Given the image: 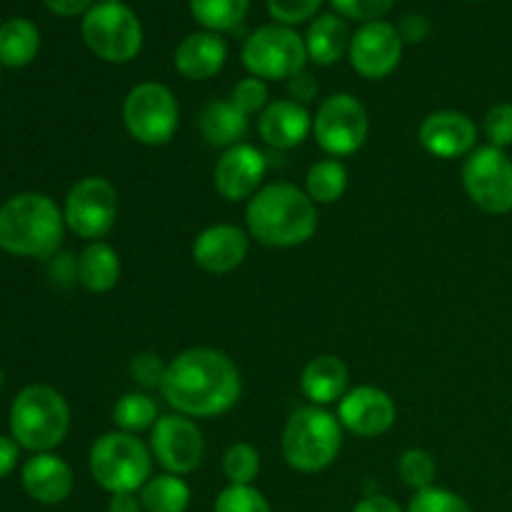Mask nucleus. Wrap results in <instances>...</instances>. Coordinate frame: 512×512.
Listing matches in <instances>:
<instances>
[{
  "instance_id": "nucleus-15",
  "label": "nucleus",
  "mask_w": 512,
  "mask_h": 512,
  "mask_svg": "<svg viewBox=\"0 0 512 512\" xmlns=\"http://www.w3.org/2000/svg\"><path fill=\"white\" fill-rule=\"evenodd\" d=\"M395 415L398 410L393 398L373 385L348 390L338 403L340 425L358 438H378L388 433L395 423Z\"/></svg>"
},
{
  "instance_id": "nucleus-7",
  "label": "nucleus",
  "mask_w": 512,
  "mask_h": 512,
  "mask_svg": "<svg viewBox=\"0 0 512 512\" xmlns=\"http://www.w3.org/2000/svg\"><path fill=\"white\" fill-rule=\"evenodd\" d=\"M83 40L100 60L128 63L143 48V28L128 5L103 0L85 13Z\"/></svg>"
},
{
  "instance_id": "nucleus-2",
  "label": "nucleus",
  "mask_w": 512,
  "mask_h": 512,
  "mask_svg": "<svg viewBox=\"0 0 512 512\" xmlns=\"http://www.w3.org/2000/svg\"><path fill=\"white\" fill-rule=\"evenodd\" d=\"M245 223L258 243L268 248H295L313 238L318 210L298 185L273 183L250 198Z\"/></svg>"
},
{
  "instance_id": "nucleus-31",
  "label": "nucleus",
  "mask_w": 512,
  "mask_h": 512,
  "mask_svg": "<svg viewBox=\"0 0 512 512\" xmlns=\"http://www.w3.org/2000/svg\"><path fill=\"white\" fill-rule=\"evenodd\" d=\"M398 473L408 488H413L415 493H420V490L433 488L435 475H438V465H435L433 455H430L428 450L410 448L400 455Z\"/></svg>"
},
{
  "instance_id": "nucleus-29",
  "label": "nucleus",
  "mask_w": 512,
  "mask_h": 512,
  "mask_svg": "<svg viewBox=\"0 0 512 512\" xmlns=\"http://www.w3.org/2000/svg\"><path fill=\"white\" fill-rule=\"evenodd\" d=\"M250 0H190V13L210 33L235 30L245 20Z\"/></svg>"
},
{
  "instance_id": "nucleus-35",
  "label": "nucleus",
  "mask_w": 512,
  "mask_h": 512,
  "mask_svg": "<svg viewBox=\"0 0 512 512\" xmlns=\"http://www.w3.org/2000/svg\"><path fill=\"white\" fill-rule=\"evenodd\" d=\"M230 103L240 110L243 115L263 113L268 108V85L260 78H245L233 88V100Z\"/></svg>"
},
{
  "instance_id": "nucleus-32",
  "label": "nucleus",
  "mask_w": 512,
  "mask_h": 512,
  "mask_svg": "<svg viewBox=\"0 0 512 512\" xmlns=\"http://www.w3.org/2000/svg\"><path fill=\"white\" fill-rule=\"evenodd\" d=\"M223 473L230 485H253L260 473V453L250 443H235L223 455Z\"/></svg>"
},
{
  "instance_id": "nucleus-41",
  "label": "nucleus",
  "mask_w": 512,
  "mask_h": 512,
  "mask_svg": "<svg viewBox=\"0 0 512 512\" xmlns=\"http://www.w3.org/2000/svg\"><path fill=\"white\" fill-rule=\"evenodd\" d=\"M288 90L295 100V103H310V100L315 98V93H318V83L313 80V75L305 73V70H300L298 75H293V78L288 80Z\"/></svg>"
},
{
  "instance_id": "nucleus-25",
  "label": "nucleus",
  "mask_w": 512,
  "mask_h": 512,
  "mask_svg": "<svg viewBox=\"0 0 512 512\" xmlns=\"http://www.w3.org/2000/svg\"><path fill=\"white\" fill-rule=\"evenodd\" d=\"M308 58L318 65H333L350 50V33L343 18L325 13L310 23L305 35Z\"/></svg>"
},
{
  "instance_id": "nucleus-44",
  "label": "nucleus",
  "mask_w": 512,
  "mask_h": 512,
  "mask_svg": "<svg viewBox=\"0 0 512 512\" xmlns=\"http://www.w3.org/2000/svg\"><path fill=\"white\" fill-rule=\"evenodd\" d=\"M43 3L48 5L53 13L65 15V18H70V15L88 13V10L93 8V0H43Z\"/></svg>"
},
{
  "instance_id": "nucleus-1",
  "label": "nucleus",
  "mask_w": 512,
  "mask_h": 512,
  "mask_svg": "<svg viewBox=\"0 0 512 512\" xmlns=\"http://www.w3.org/2000/svg\"><path fill=\"white\" fill-rule=\"evenodd\" d=\"M160 393L165 403L185 418H215L238 403L243 380L225 353L190 348L170 360Z\"/></svg>"
},
{
  "instance_id": "nucleus-40",
  "label": "nucleus",
  "mask_w": 512,
  "mask_h": 512,
  "mask_svg": "<svg viewBox=\"0 0 512 512\" xmlns=\"http://www.w3.org/2000/svg\"><path fill=\"white\" fill-rule=\"evenodd\" d=\"M398 33L405 43H423L430 33V20L420 13H410L400 20Z\"/></svg>"
},
{
  "instance_id": "nucleus-21",
  "label": "nucleus",
  "mask_w": 512,
  "mask_h": 512,
  "mask_svg": "<svg viewBox=\"0 0 512 512\" xmlns=\"http://www.w3.org/2000/svg\"><path fill=\"white\" fill-rule=\"evenodd\" d=\"M228 45L218 33H190L175 50V68L188 80H208L223 70Z\"/></svg>"
},
{
  "instance_id": "nucleus-33",
  "label": "nucleus",
  "mask_w": 512,
  "mask_h": 512,
  "mask_svg": "<svg viewBox=\"0 0 512 512\" xmlns=\"http://www.w3.org/2000/svg\"><path fill=\"white\" fill-rule=\"evenodd\" d=\"M215 512H270V505L253 485H228L215 500Z\"/></svg>"
},
{
  "instance_id": "nucleus-28",
  "label": "nucleus",
  "mask_w": 512,
  "mask_h": 512,
  "mask_svg": "<svg viewBox=\"0 0 512 512\" xmlns=\"http://www.w3.org/2000/svg\"><path fill=\"white\" fill-rule=\"evenodd\" d=\"M348 188V170L340 160H318L305 175V193L315 205H330L343 198Z\"/></svg>"
},
{
  "instance_id": "nucleus-30",
  "label": "nucleus",
  "mask_w": 512,
  "mask_h": 512,
  "mask_svg": "<svg viewBox=\"0 0 512 512\" xmlns=\"http://www.w3.org/2000/svg\"><path fill=\"white\" fill-rule=\"evenodd\" d=\"M158 405L143 393H128L115 403L113 408V423L118 425V430L130 435H138L143 430H153V425L158 423Z\"/></svg>"
},
{
  "instance_id": "nucleus-23",
  "label": "nucleus",
  "mask_w": 512,
  "mask_h": 512,
  "mask_svg": "<svg viewBox=\"0 0 512 512\" xmlns=\"http://www.w3.org/2000/svg\"><path fill=\"white\" fill-rule=\"evenodd\" d=\"M198 128L205 143L228 150L243 143L248 133V115L240 113L230 100H213L200 110Z\"/></svg>"
},
{
  "instance_id": "nucleus-4",
  "label": "nucleus",
  "mask_w": 512,
  "mask_h": 512,
  "mask_svg": "<svg viewBox=\"0 0 512 512\" xmlns=\"http://www.w3.org/2000/svg\"><path fill=\"white\" fill-rule=\"evenodd\" d=\"M70 408L50 385H28L10 405V433L30 453H50L65 440Z\"/></svg>"
},
{
  "instance_id": "nucleus-39",
  "label": "nucleus",
  "mask_w": 512,
  "mask_h": 512,
  "mask_svg": "<svg viewBox=\"0 0 512 512\" xmlns=\"http://www.w3.org/2000/svg\"><path fill=\"white\" fill-rule=\"evenodd\" d=\"M168 365L153 353H140L130 360V378L143 388H160Z\"/></svg>"
},
{
  "instance_id": "nucleus-46",
  "label": "nucleus",
  "mask_w": 512,
  "mask_h": 512,
  "mask_svg": "<svg viewBox=\"0 0 512 512\" xmlns=\"http://www.w3.org/2000/svg\"><path fill=\"white\" fill-rule=\"evenodd\" d=\"M3 383H5V375H3V370H0V388H3Z\"/></svg>"
},
{
  "instance_id": "nucleus-10",
  "label": "nucleus",
  "mask_w": 512,
  "mask_h": 512,
  "mask_svg": "<svg viewBox=\"0 0 512 512\" xmlns=\"http://www.w3.org/2000/svg\"><path fill=\"white\" fill-rule=\"evenodd\" d=\"M468 198L483 213L505 215L512 210V160L495 145L475 148L463 163Z\"/></svg>"
},
{
  "instance_id": "nucleus-17",
  "label": "nucleus",
  "mask_w": 512,
  "mask_h": 512,
  "mask_svg": "<svg viewBox=\"0 0 512 512\" xmlns=\"http://www.w3.org/2000/svg\"><path fill=\"white\" fill-rule=\"evenodd\" d=\"M418 138L430 155L453 160L473 153L478 128L468 115L458 110H435L420 123Z\"/></svg>"
},
{
  "instance_id": "nucleus-37",
  "label": "nucleus",
  "mask_w": 512,
  "mask_h": 512,
  "mask_svg": "<svg viewBox=\"0 0 512 512\" xmlns=\"http://www.w3.org/2000/svg\"><path fill=\"white\" fill-rule=\"evenodd\" d=\"M323 0H268V10L280 25H298L318 13Z\"/></svg>"
},
{
  "instance_id": "nucleus-36",
  "label": "nucleus",
  "mask_w": 512,
  "mask_h": 512,
  "mask_svg": "<svg viewBox=\"0 0 512 512\" xmlns=\"http://www.w3.org/2000/svg\"><path fill=\"white\" fill-rule=\"evenodd\" d=\"M485 135H488L490 145L495 148H508L512 145V105L498 103L488 110L485 115Z\"/></svg>"
},
{
  "instance_id": "nucleus-14",
  "label": "nucleus",
  "mask_w": 512,
  "mask_h": 512,
  "mask_svg": "<svg viewBox=\"0 0 512 512\" xmlns=\"http://www.w3.org/2000/svg\"><path fill=\"white\" fill-rule=\"evenodd\" d=\"M350 65L358 75L368 80L385 78L393 73L403 55V38L398 28L385 20L365 23L358 33L350 38Z\"/></svg>"
},
{
  "instance_id": "nucleus-6",
  "label": "nucleus",
  "mask_w": 512,
  "mask_h": 512,
  "mask_svg": "<svg viewBox=\"0 0 512 512\" xmlns=\"http://www.w3.org/2000/svg\"><path fill=\"white\" fill-rule=\"evenodd\" d=\"M90 473L110 495L135 493L153 478V453L138 435L105 433L90 450Z\"/></svg>"
},
{
  "instance_id": "nucleus-27",
  "label": "nucleus",
  "mask_w": 512,
  "mask_h": 512,
  "mask_svg": "<svg viewBox=\"0 0 512 512\" xmlns=\"http://www.w3.org/2000/svg\"><path fill=\"white\" fill-rule=\"evenodd\" d=\"M138 498L145 512H185L190 505V488L180 475L163 473L150 478L140 488Z\"/></svg>"
},
{
  "instance_id": "nucleus-43",
  "label": "nucleus",
  "mask_w": 512,
  "mask_h": 512,
  "mask_svg": "<svg viewBox=\"0 0 512 512\" xmlns=\"http://www.w3.org/2000/svg\"><path fill=\"white\" fill-rule=\"evenodd\" d=\"M353 512H403V510H400V505L395 503L393 498H388V495H368V498L360 500V503L355 505Z\"/></svg>"
},
{
  "instance_id": "nucleus-42",
  "label": "nucleus",
  "mask_w": 512,
  "mask_h": 512,
  "mask_svg": "<svg viewBox=\"0 0 512 512\" xmlns=\"http://www.w3.org/2000/svg\"><path fill=\"white\" fill-rule=\"evenodd\" d=\"M18 448L13 438H5L0 435V478H5L8 473H13V468L18 465Z\"/></svg>"
},
{
  "instance_id": "nucleus-18",
  "label": "nucleus",
  "mask_w": 512,
  "mask_h": 512,
  "mask_svg": "<svg viewBox=\"0 0 512 512\" xmlns=\"http://www.w3.org/2000/svg\"><path fill=\"white\" fill-rule=\"evenodd\" d=\"M248 235L235 225H210L195 238L193 260L210 275L233 273L248 258Z\"/></svg>"
},
{
  "instance_id": "nucleus-12",
  "label": "nucleus",
  "mask_w": 512,
  "mask_h": 512,
  "mask_svg": "<svg viewBox=\"0 0 512 512\" xmlns=\"http://www.w3.org/2000/svg\"><path fill=\"white\" fill-rule=\"evenodd\" d=\"M63 218L78 238L90 240V243L108 235L118 218V193L113 183L95 175L75 183L65 198Z\"/></svg>"
},
{
  "instance_id": "nucleus-24",
  "label": "nucleus",
  "mask_w": 512,
  "mask_h": 512,
  "mask_svg": "<svg viewBox=\"0 0 512 512\" xmlns=\"http://www.w3.org/2000/svg\"><path fill=\"white\" fill-rule=\"evenodd\" d=\"M75 278L90 293H110L120 280L118 253L103 240H95L80 253L75 263Z\"/></svg>"
},
{
  "instance_id": "nucleus-19",
  "label": "nucleus",
  "mask_w": 512,
  "mask_h": 512,
  "mask_svg": "<svg viewBox=\"0 0 512 512\" xmlns=\"http://www.w3.org/2000/svg\"><path fill=\"white\" fill-rule=\"evenodd\" d=\"M258 133L273 148L290 150L313 133V118L308 108L295 100H275L260 113Z\"/></svg>"
},
{
  "instance_id": "nucleus-3",
  "label": "nucleus",
  "mask_w": 512,
  "mask_h": 512,
  "mask_svg": "<svg viewBox=\"0 0 512 512\" xmlns=\"http://www.w3.org/2000/svg\"><path fill=\"white\" fill-rule=\"evenodd\" d=\"M65 218L53 198L20 193L0 205V248L20 258H50L63 243Z\"/></svg>"
},
{
  "instance_id": "nucleus-22",
  "label": "nucleus",
  "mask_w": 512,
  "mask_h": 512,
  "mask_svg": "<svg viewBox=\"0 0 512 512\" xmlns=\"http://www.w3.org/2000/svg\"><path fill=\"white\" fill-rule=\"evenodd\" d=\"M300 388L305 398L318 408L340 403V398L348 393V365L335 355H318L305 365L300 375Z\"/></svg>"
},
{
  "instance_id": "nucleus-38",
  "label": "nucleus",
  "mask_w": 512,
  "mask_h": 512,
  "mask_svg": "<svg viewBox=\"0 0 512 512\" xmlns=\"http://www.w3.org/2000/svg\"><path fill=\"white\" fill-rule=\"evenodd\" d=\"M330 3L345 18L360 20V23H373V20L383 18L393 8L395 0H330Z\"/></svg>"
},
{
  "instance_id": "nucleus-8",
  "label": "nucleus",
  "mask_w": 512,
  "mask_h": 512,
  "mask_svg": "<svg viewBox=\"0 0 512 512\" xmlns=\"http://www.w3.org/2000/svg\"><path fill=\"white\" fill-rule=\"evenodd\" d=\"M305 40L288 25H263L243 45V65L260 80H290L305 70Z\"/></svg>"
},
{
  "instance_id": "nucleus-11",
  "label": "nucleus",
  "mask_w": 512,
  "mask_h": 512,
  "mask_svg": "<svg viewBox=\"0 0 512 512\" xmlns=\"http://www.w3.org/2000/svg\"><path fill=\"white\" fill-rule=\"evenodd\" d=\"M368 110L350 93H335L320 103L313 118V135L320 148L333 158L353 155L368 138Z\"/></svg>"
},
{
  "instance_id": "nucleus-5",
  "label": "nucleus",
  "mask_w": 512,
  "mask_h": 512,
  "mask_svg": "<svg viewBox=\"0 0 512 512\" xmlns=\"http://www.w3.org/2000/svg\"><path fill=\"white\" fill-rule=\"evenodd\" d=\"M343 448V425L318 405L295 410L283 430V455L300 473H320Z\"/></svg>"
},
{
  "instance_id": "nucleus-45",
  "label": "nucleus",
  "mask_w": 512,
  "mask_h": 512,
  "mask_svg": "<svg viewBox=\"0 0 512 512\" xmlns=\"http://www.w3.org/2000/svg\"><path fill=\"white\" fill-rule=\"evenodd\" d=\"M108 512H143V503L135 493H115L108 503Z\"/></svg>"
},
{
  "instance_id": "nucleus-26",
  "label": "nucleus",
  "mask_w": 512,
  "mask_h": 512,
  "mask_svg": "<svg viewBox=\"0 0 512 512\" xmlns=\"http://www.w3.org/2000/svg\"><path fill=\"white\" fill-rule=\"evenodd\" d=\"M40 48V33L30 20L13 18L0 25V63L8 68H23L33 63Z\"/></svg>"
},
{
  "instance_id": "nucleus-13",
  "label": "nucleus",
  "mask_w": 512,
  "mask_h": 512,
  "mask_svg": "<svg viewBox=\"0 0 512 512\" xmlns=\"http://www.w3.org/2000/svg\"><path fill=\"white\" fill-rule=\"evenodd\" d=\"M150 453L163 465L165 473L188 475L203 463V433L185 415H160L150 433Z\"/></svg>"
},
{
  "instance_id": "nucleus-16",
  "label": "nucleus",
  "mask_w": 512,
  "mask_h": 512,
  "mask_svg": "<svg viewBox=\"0 0 512 512\" xmlns=\"http://www.w3.org/2000/svg\"><path fill=\"white\" fill-rule=\"evenodd\" d=\"M268 170V160L255 145L240 143L225 150L215 165V188L225 200L253 198Z\"/></svg>"
},
{
  "instance_id": "nucleus-47",
  "label": "nucleus",
  "mask_w": 512,
  "mask_h": 512,
  "mask_svg": "<svg viewBox=\"0 0 512 512\" xmlns=\"http://www.w3.org/2000/svg\"><path fill=\"white\" fill-rule=\"evenodd\" d=\"M108 3H120V0H108Z\"/></svg>"
},
{
  "instance_id": "nucleus-20",
  "label": "nucleus",
  "mask_w": 512,
  "mask_h": 512,
  "mask_svg": "<svg viewBox=\"0 0 512 512\" xmlns=\"http://www.w3.org/2000/svg\"><path fill=\"white\" fill-rule=\"evenodd\" d=\"M23 488L43 505H58L73 493V470L53 453H35L23 465Z\"/></svg>"
},
{
  "instance_id": "nucleus-9",
  "label": "nucleus",
  "mask_w": 512,
  "mask_h": 512,
  "mask_svg": "<svg viewBox=\"0 0 512 512\" xmlns=\"http://www.w3.org/2000/svg\"><path fill=\"white\" fill-rule=\"evenodd\" d=\"M180 108L175 95L160 83H140L128 93L123 123L143 145H165L178 130Z\"/></svg>"
},
{
  "instance_id": "nucleus-34",
  "label": "nucleus",
  "mask_w": 512,
  "mask_h": 512,
  "mask_svg": "<svg viewBox=\"0 0 512 512\" xmlns=\"http://www.w3.org/2000/svg\"><path fill=\"white\" fill-rule=\"evenodd\" d=\"M408 512H473L470 505L460 498L458 493L445 488H428L415 493V498L410 500Z\"/></svg>"
}]
</instances>
